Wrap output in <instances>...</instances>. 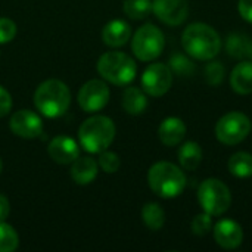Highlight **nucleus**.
<instances>
[{"mask_svg":"<svg viewBox=\"0 0 252 252\" xmlns=\"http://www.w3.org/2000/svg\"><path fill=\"white\" fill-rule=\"evenodd\" d=\"M182 44L189 56L198 61H211L221 49V38L211 25L196 22L183 31Z\"/></svg>","mask_w":252,"mask_h":252,"instance_id":"1","label":"nucleus"},{"mask_svg":"<svg viewBox=\"0 0 252 252\" xmlns=\"http://www.w3.org/2000/svg\"><path fill=\"white\" fill-rule=\"evenodd\" d=\"M34 105L47 118L62 117L71 105V92L59 80H46L34 93Z\"/></svg>","mask_w":252,"mask_h":252,"instance_id":"2","label":"nucleus"},{"mask_svg":"<svg viewBox=\"0 0 252 252\" xmlns=\"http://www.w3.org/2000/svg\"><path fill=\"white\" fill-rule=\"evenodd\" d=\"M115 139V124L109 117L93 115L78 128V140L84 151L100 154L106 151Z\"/></svg>","mask_w":252,"mask_h":252,"instance_id":"3","label":"nucleus"},{"mask_svg":"<svg viewBox=\"0 0 252 252\" xmlns=\"http://www.w3.org/2000/svg\"><path fill=\"white\" fill-rule=\"evenodd\" d=\"M148 183L154 193L161 198H176L186 188L185 173L174 164L161 161L151 167L148 173Z\"/></svg>","mask_w":252,"mask_h":252,"instance_id":"4","label":"nucleus"},{"mask_svg":"<svg viewBox=\"0 0 252 252\" xmlns=\"http://www.w3.org/2000/svg\"><path fill=\"white\" fill-rule=\"evenodd\" d=\"M97 72L115 86H127L134 80L137 65L127 53L106 52L97 61Z\"/></svg>","mask_w":252,"mask_h":252,"instance_id":"5","label":"nucleus"},{"mask_svg":"<svg viewBox=\"0 0 252 252\" xmlns=\"http://www.w3.org/2000/svg\"><path fill=\"white\" fill-rule=\"evenodd\" d=\"M198 201L210 216H221L230 208L232 193L221 180L207 179L198 189Z\"/></svg>","mask_w":252,"mask_h":252,"instance_id":"6","label":"nucleus"},{"mask_svg":"<svg viewBox=\"0 0 252 252\" xmlns=\"http://www.w3.org/2000/svg\"><path fill=\"white\" fill-rule=\"evenodd\" d=\"M165 46V38L162 31L154 24L142 25L133 35L131 50L134 56L143 62H151L157 59Z\"/></svg>","mask_w":252,"mask_h":252,"instance_id":"7","label":"nucleus"},{"mask_svg":"<svg viewBox=\"0 0 252 252\" xmlns=\"http://www.w3.org/2000/svg\"><path fill=\"white\" fill-rule=\"evenodd\" d=\"M251 120L238 111L223 115L216 126V137L226 146H235L245 140L251 133Z\"/></svg>","mask_w":252,"mask_h":252,"instance_id":"8","label":"nucleus"},{"mask_svg":"<svg viewBox=\"0 0 252 252\" xmlns=\"http://www.w3.org/2000/svg\"><path fill=\"white\" fill-rule=\"evenodd\" d=\"M173 84V71L165 63H151L142 75L143 92L152 97L164 96Z\"/></svg>","mask_w":252,"mask_h":252,"instance_id":"9","label":"nucleus"},{"mask_svg":"<svg viewBox=\"0 0 252 252\" xmlns=\"http://www.w3.org/2000/svg\"><path fill=\"white\" fill-rule=\"evenodd\" d=\"M78 105L84 112L102 111L109 102V89L100 80H89L78 92Z\"/></svg>","mask_w":252,"mask_h":252,"instance_id":"10","label":"nucleus"},{"mask_svg":"<svg viewBox=\"0 0 252 252\" xmlns=\"http://www.w3.org/2000/svg\"><path fill=\"white\" fill-rule=\"evenodd\" d=\"M152 12L155 16L167 25H180L189 15L188 0H154Z\"/></svg>","mask_w":252,"mask_h":252,"instance_id":"11","label":"nucleus"},{"mask_svg":"<svg viewBox=\"0 0 252 252\" xmlns=\"http://www.w3.org/2000/svg\"><path fill=\"white\" fill-rule=\"evenodd\" d=\"M9 127L13 134L22 139H35L43 133L41 118L30 109L16 111L9 121Z\"/></svg>","mask_w":252,"mask_h":252,"instance_id":"12","label":"nucleus"},{"mask_svg":"<svg viewBox=\"0 0 252 252\" xmlns=\"http://www.w3.org/2000/svg\"><path fill=\"white\" fill-rule=\"evenodd\" d=\"M214 239L223 250H236L244 241V230L239 223L230 219L220 220L214 226Z\"/></svg>","mask_w":252,"mask_h":252,"instance_id":"13","label":"nucleus"},{"mask_svg":"<svg viewBox=\"0 0 252 252\" xmlns=\"http://www.w3.org/2000/svg\"><path fill=\"white\" fill-rule=\"evenodd\" d=\"M49 157L58 164H72L80 157L77 142L68 136H56L47 146Z\"/></svg>","mask_w":252,"mask_h":252,"instance_id":"14","label":"nucleus"},{"mask_svg":"<svg viewBox=\"0 0 252 252\" xmlns=\"http://www.w3.org/2000/svg\"><path fill=\"white\" fill-rule=\"evenodd\" d=\"M131 37V27L123 19H114L103 27L102 40L109 47H121Z\"/></svg>","mask_w":252,"mask_h":252,"instance_id":"15","label":"nucleus"},{"mask_svg":"<svg viewBox=\"0 0 252 252\" xmlns=\"http://www.w3.org/2000/svg\"><path fill=\"white\" fill-rule=\"evenodd\" d=\"M158 136L165 146H177L183 142L186 136V126L180 118L168 117L161 123L158 128Z\"/></svg>","mask_w":252,"mask_h":252,"instance_id":"16","label":"nucleus"},{"mask_svg":"<svg viewBox=\"0 0 252 252\" xmlns=\"http://www.w3.org/2000/svg\"><path fill=\"white\" fill-rule=\"evenodd\" d=\"M99 171L97 162L92 157H78L71 165V177L77 185L92 183Z\"/></svg>","mask_w":252,"mask_h":252,"instance_id":"17","label":"nucleus"},{"mask_svg":"<svg viewBox=\"0 0 252 252\" xmlns=\"http://www.w3.org/2000/svg\"><path fill=\"white\" fill-rule=\"evenodd\" d=\"M230 86L239 94L252 93V61L239 62L230 74Z\"/></svg>","mask_w":252,"mask_h":252,"instance_id":"18","label":"nucleus"},{"mask_svg":"<svg viewBox=\"0 0 252 252\" xmlns=\"http://www.w3.org/2000/svg\"><path fill=\"white\" fill-rule=\"evenodd\" d=\"M123 108L130 115H140L148 108V99L139 87H127L123 93Z\"/></svg>","mask_w":252,"mask_h":252,"instance_id":"19","label":"nucleus"},{"mask_svg":"<svg viewBox=\"0 0 252 252\" xmlns=\"http://www.w3.org/2000/svg\"><path fill=\"white\" fill-rule=\"evenodd\" d=\"M226 50L236 59L252 61V38L244 34H230L226 40Z\"/></svg>","mask_w":252,"mask_h":252,"instance_id":"20","label":"nucleus"},{"mask_svg":"<svg viewBox=\"0 0 252 252\" xmlns=\"http://www.w3.org/2000/svg\"><path fill=\"white\" fill-rule=\"evenodd\" d=\"M179 162L182 168L195 171L202 161V149L196 142H186L179 149Z\"/></svg>","mask_w":252,"mask_h":252,"instance_id":"21","label":"nucleus"},{"mask_svg":"<svg viewBox=\"0 0 252 252\" xmlns=\"http://www.w3.org/2000/svg\"><path fill=\"white\" fill-rule=\"evenodd\" d=\"M229 171L239 179H247L252 176V155L248 152H236L230 157L227 162Z\"/></svg>","mask_w":252,"mask_h":252,"instance_id":"22","label":"nucleus"},{"mask_svg":"<svg viewBox=\"0 0 252 252\" xmlns=\"http://www.w3.org/2000/svg\"><path fill=\"white\" fill-rule=\"evenodd\" d=\"M142 220L145 226L154 232L161 230L165 223V213L157 202H149L142 208Z\"/></svg>","mask_w":252,"mask_h":252,"instance_id":"23","label":"nucleus"},{"mask_svg":"<svg viewBox=\"0 0 252 252\" xmlns=\"http://www.w3.org/2000/svg\"><path fill=\"white\" fill-rule=\"evenodd\" d=\"M124 13L131 19H143L152 10L151 0H124Z\"/></svg>","mask_w":252,"mask_h":252,"instance_id":"24","label":"nucleus"},{"mask_svg":"<svg viewBox=\"0 0 252 252\" xmlns=\"http://www.w3.org/2000/svg\"><path fill=\"white\" fill-rule=\"evenodd\" d=\"M19 245V238L15 229L4 223L0 221V252H13Z\"/></svg>","mask_w":252,"mask_h":252,"instance_id":"25","label":"nucleus"},{"mask_svg":"<svg viewBox=\"0 0 252 252\" xmlns=\"http://www.w3.org/2000/svg\"><path fill=\"white\" fill-rule=\"evenodd\" d=\"M170 69L173 72H176L177 75L189 77L195 71V65L192 63V61L189 58L183 56L182 53H176L170 58Z\"/></svg>","mask_w":252,"mask_h":252,"instance_id":"26","label":"nucleus"},{"mask_svg":"<svg viewBox=\"0 0 252 252\" xmlns=\"http://www.w3.org/2000/svg\"><path fill=\"white\" fill-rule=\"evenodd\" d=\"M226 75L224 65L217 61H211L205 66V80L210 86H219Z\"/></svg>","mask_w":252,"mask_h":252,"instance_id":"27","label":"nucleus"},{"mask_svg":"<svg viewBox=\"0 0 252 252\" xmlns=\"http://www.w3.org/2000/svg\"><path fill=\"white\" fill-rule=\"evenodd\" d=\"M97 165L105 171V173H115L118 171L121 161L120 157L115 152H109V151H103L99 154V161Z\"/></svg>","mask_w":252,"mask_h":252,"instance_id":"28","label":"nucleus"},{"mask_svg":"<svg viewBox=\"0 0 252 252\" xmlns=\"http://www.w3.org/2000/svg\"><path fill=\"white\" fill-rule=\"evenodd\" d=\"M213 216H210L208 213L204 211V214L196 216L192 220V232L198 236H205L213 230Z\"/></svg>","mask_w":252,"mask_h":252,"instance_id":"29","label":"nucleus"},{"mask_svg":"<svg viewBox=\"0 0 252 252\" xmlns=\"http://www.w3.org/2000/svg\"><path fill=\"white\" fill-rule=\"evenodd\" d=\"M16 35V24L9 18H0V44H6Z\"/></svg>","mask_w":252,"mask_h":252,"instance_id":"30","label":"nucleus"},{"mask_svg":"<svg viewBox=\"0 0 252 252\" xmlns=\"http://www.w3.org/2000/svg\"><path fill=\"white\" fill-rule=\"evenodd\" d=\"M10 108H12V97H10L9 92L0 86V117L7 115Z\"/></svg>","mask_w":252,"mask_h":252,"instance_id":"31","label":"nucleus"},{"mask_svg":"<svg viewBox=\"0 0 252 252\" xmlns=\"http://www.w3.org/2000/svg\"><path fill=\"white\" fill-rule=\"evenodd\" d=\"M238 10L245 21L252 24V0H239Z\"/></svg>","mask_w":252,"mask_h":252,"instance_id":"32","label":"nucleus"},{"mask_svg":"<svg viewBox=\"0 0 252 252\" xmlns=\"http://www.w3.org/2000/svg\"><path fill=\"white\" fill-rule=\"evenodd\" d=\"M10 213V204L4 195L0 193V221H4L9 217Z\"/></svg>","mask_w":252,"mask_h":252,"instance_id":"33","label":"nucleus"},{"mask_svg":"<svg viewBox=\"0 0 252 252\" xmlns=\"http://www.w3.org/2000/svg\"><path fill=\"white\" fill-rule=\"evenodd\" d=\"M1 170H3V164H1V159H0V174H1Z\"/></svg>","mask_w":252,"mask_h":252,"instance_id":"34","label":"nucleus"}]
</instances>
